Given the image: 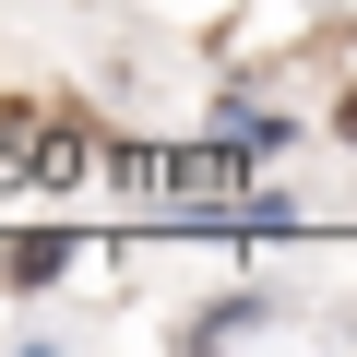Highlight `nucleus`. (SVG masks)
Instances as JSON below:
<instances>
[{"mask_svg":"<svg viewBox=\"0 0 357 357\" xmlns=\"http://www.w3.org/2000/svg\"><path fill=\"white\" fill-rule=\"evenodd\" d=\"M345 131H357V107H345Z\"/></svg>","mask_w":357,"mask_h":357,"instance_id":"obj_1","label":"nucleus"}]
</instances>
